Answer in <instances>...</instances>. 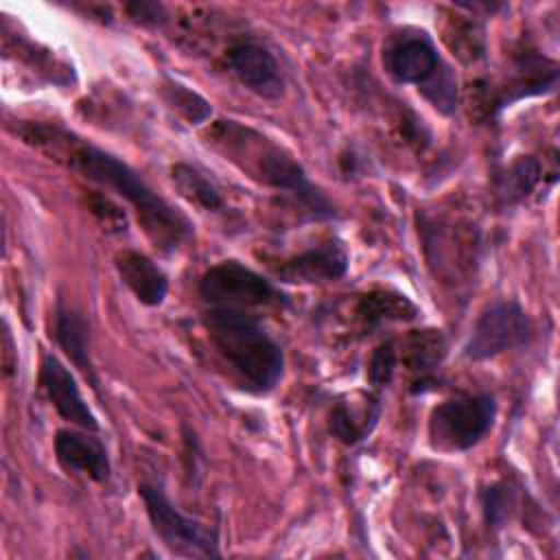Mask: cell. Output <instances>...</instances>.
Segmentation results:
<instances>
[{
    "label": "cell",
    "instance_id": "6da1fadb",
    "mask_svg": "<svg viewBox=\"0 0 560 560\" xmlns=\"http://www.w3.org/2000/svg\"><path fill=\"white\" fill-rule=\"evenodd\" d=\"M68 158L81 175L105 188L116 190L129 201V206L138 214L144 234L158 249L173 252L190 238V221L166 199L153 192L147 182L116 155L92 144L74 142V147H70L68 151Z\"/></svg>",
    "mask_w": 560,
    "mask_h": 560
},
{
    "label": "cell",
    "instance_id": "7a4b0ae2",
    "mask_svg": "<svg viewBox=\"0 0 560 560\" xmlns=\"http://www.w3.org/2000/svg\"><path fill=\"white\" fill-rule=\"evenodd\" d=\"M208 136L225 158L258 182L293 197L315 219H330L335 214L332 203L308 182L304 168L293 160V155L269 138L234 120H219Z\"/></svg>",
    "mask_w": 560,
    "mask_h": 560
},
{
    "label": "cell",
    "instance_id": "3957f363",
    "mask_svg": "<svg viewBox=\"0 0 560 560\" xmlns=\"http://www.w3.org/2000/svg\"><path fill=\"white\" fill-rule=\"evenodd\" d=\"M203 326L217 352L247 392L267 394L278 385L284 372V354L256 317L243 308L210 306Z\"/></svg>",
    "mask_w": 560,
    "mask_h": 560
},
{
    "label": "cell",
    "instance_id": "277c9868",
    "mask_svg": "<svg viewBox=\"0 0 560 560\" xmlns=\"http://www.w3.org/2000/svg\"><path fill=\"white\" fill-rule=\"evenodd\" d=\"M494 416L497 402L490 394L448 398L431 411V444L440 451H468L490 431Z\"/></svg>",
    "mask_w": 560,
    "mask_h": 560
},
{
    "label": "cell",
    "instance_id": "5b68a950",
    "mask_svg": "<svg viewBox=\"0 0 560 560\" xmlns=\"http://www.w3.org/2000/svg\"><path fill=\"white\" fill-rule=\"evenodd\" d=\"M149 521L162 542L177 556L186 558H219L217 532L206 523L182 514L162 490L142 483L138 488Z\"/></svg>",
    "mask_w": 560,
    "mask_h": 560
},
{
    "label": "cell",
    "instance_id": "8992f818",
    "mask_svg": "<svg viewBox=\"0 0 560 560\" xmlns=\"http://www.w3.org/2000/svg\"><path fill=\"white\" fill-rule=\"evenodd\" d=\"M199 295L210 306H230L243 311L247 306H267L282 300L278 289L267 278L236 260H223L210 267L199 280Z\"/></svg>",
    "mask_w": 560,
    "mask_h": 560
},
{
    "label": "cell",
    "instance_id": "52a82bcc",
    "mask_svg": "<svg viewBox=\"0 0 560 560\" xmlns=\"http://www.w3.org/2000/svg\"><path fill=\"white\" fill-rule=\"evenodd\" d=\"M529 337L532 322L523 306L514 300H499L479 315L464 346V354L472 361L492 359L505 350L527 343Z\"/></svg>",
    "mask_w": 560,
    "mask_h": 560
},
{
    "label": "cell",
    "instance_id": "ba28073f",
    "mask_svg": "<svg viewBox=\"0 0 560 560\" xmlns=\"http://www.w3.org/2000/svg\"><path fill=\"white\" fill-rule=\"evenodd\" d=\"M383 66L398 83L422 88L440 72L442 61L424 33H402L385 46Z\"/></svg>",
    "mask_w": 560,
    "mask_h": 560
},
{
    "label": "cell",
    "instance_id": "9c48e42d",
    "mask_svg": "<svg viewBox=\"0 0 560 560\" xmlns=\"http://www.w3.org/2000/svg\"><path fill=\"white\" fill-rule=\"evenodd\" d=\"M39 383L50 400V405L57 409V413L68 420L70 424H77L85 431H98L96 416L88 407L85 398L81 396V389L77 385L74 374L52 354H46L39 370Z\"/></svg>",
    "mask_w": 560,
    "mask_h": 560
},
{
    "label": "cell",
    "instance_id": "30bf717a",
    "mask_svg": "<svg viewBox=\"0 0 560 560\" xmlns=\"http://www.w3.org/2000/svg\"><path fill=\"white\" fill-rule=\"evenodd\" d=\"M232 74L254 94L278 98L284 92V81L276 57L256 42H241L225 55Z\"/></svg>",
    "mask_w": 560,
    "mask_h": 560
},
{
    "label": "cell",
    "instance_id": "8fae6325",
    "mask_svg": "<svg viewBox=\"0 0 560 560\" xmlns=\"http://www.w3.org/2000/svg\"><path fill=\"white\" fill-rule=\"evenodd\" d=\"M55 455L66 470L88 475L92 481L103 483L109 479L112 466L105 444L83 431L61 429L55 435Z\"/></svg>",
    "mask_w": 560,
    "mask_h": 560
},
{
    "label": "cell",
    "instance_id": "7c38bea8",
    "mask_svg": "<svg viewBox=\"0 0 560 560\" xmlns=\"http://www.w3.org/2000/svg\"><path fill=\"white\" fill-rule=\"evenodd\" d=\"M346 271H348V254L339 243L330 241L289 258L284 265L278 267L276 273L284 282L313 284V282L339 280L341 276H346Z\"/></svg>",
    "mask_w": 560,
    "mask_h": 560
},
{
    "label": "cell",
    "instance_id": "4fadbf2b",
    "mask_svg": "<svg viewBox=\"0 0 560 560\" xmlns=\"http://www.w3.org/2000/svg\"><path fill=\"white\" fill-rule=\"evenodd\" d=\"M116 271L136 300L144 306H160L168 291V280L164 271L144 254L133 249H122L114 258Z\"/></svg>",
    "mask_w": 560,
    "mask_h": 560
},
{
    "label": "cell",
    "instance_id": "5bb4252c",
    "mask_svg": "<svg viewBox=\"0 0 560 560\" xmlns=\"http://www.w3.org/2000/svg\"><path fill=\"white\" fill-rule=\"evenodd\" d=\"M55 339L66 357L79 368L85 378L96 387V374L90 359V330L85 317L66 304H59L55 311Z\"/></svg>",
    "mask_w": 560,
    "mask_h": 560
},
{
    "label": "cell",
    "instance_id": "9a60e30c",
    "mask_svg": "<svg viewBox=\"0 0 560 560\" xmlns=\"http://www.w3.org/2000/svg\"><path fill=\"white\" fill-rule=\"evenodd\" d=\"M378 416L381 402L374 396H363L359 402L354 398L339 400L330 413V431L343 444H357L374 429Z\"/></svg>",
    "mask_w": 560,
    "mask_h": 560
},
{
    "label": "cell",
    "instance_id": "2e32d148",
    "mask_svg": "<svg viewBox=\"0 0 560 560\" xmlns=\"http://www.w3.org/2000/svg\"><path fill=\"white\" fill-rule=\"evenodd\" d=\"M357 315L368 326L383 322H405L418 315V306L402 293L392 289H374L365 293L357 304Z\"/></svg>",
    "mask_w": 560,
    "mask_h": 560
},
{
    "label": "cell",
    "instance_id": "e0dca14e",
    "mask_svg": "<svg viewBox=\"0 0 560 560\" xmlns=\"http://www.w3.org/2000/svg\"><path fill=\"white\" fill-rule=\"evenodd\" d=\"M171 179H173L175 188L179 190V195L186 201H190L192 206L208 210V212L223 208L219 188L199 168H195L186 162H177L171 166Z\"/></svg>",
    "mask_w": 560,
    "mask_h": 560
},
{
    "label": "cell",
    "instance_id": "ac0fdd59",
    "mask_svg": "<svg viewBox=\"0 0 560 560\" xmlns=\"http://www.w3.org/2000/svg\"><path fill=\"white\" fill-rule=\"evenodd\" d=\"M446 354V339L442 330L427 328V330H413L402 341V361L411 372L427 374L433 368L440 365V361Z\"/></svg>",
    "mask_w": 560,
    "mask_h": 560
},
{
    "label": "cell",
    "instance_id": "d6986e66",
    "mask_svg": "<svg viewBox=\"0 0 560 560\" xmlns=\"http://www.w3.org/2000/svg\"><path fill=\"white\" fill-rule=\"evenodd\" d=\"M540 173H542V168L536 158H532V155L518 158L516 162H512L508 166V171L499 179V195L508 203H514V201L527 197L536 188Z\"/></svg>",
    "mask_w": 560,
    "mask_h": 560
},
{
    "label": "cell",
    "instance_id": "ffe728a7",
    "mask_svg": "<svg viewBox=\"0 0 560 560\" xmlns=\"http://www.w3.org/2000/svg\"><path fill=\"white\" fill-rule=\"evenodd\" d=\"M166 103L190 125H201L212 116V107L210 103L197 94L195 90L177 83V81H168L162 90Z\"/></svg>",
    "mask_w": 560,
    "mask_h": 560
},
{
    "label": "cell",
    "instance_id": "44dd1931",
    "mask_svg": "<svg viewBox=\"0 0 560 560\" xmlns=\"http://www.w3.org/2000/svg\"><path fill=\"white\" fill-rule=\"evenodd\" d=\"M446 44L464 63H472L481 59L486 50L481 26L477 22H466V20L451 22V26L446 28Z\"/></svg>",
    "mask_w": 560,
    "mask_h": 560
},
{
    "label": "cell",
    "instance_id": "7402d4cb",
    "mask_svg": "<svg viewBox=\"0 0 560 560\" xmlns=\"http://www.w3.org/2000/svg\"><path fill=\"white\" fill-rule=\"evenodd\" d=\"M510 505H512V490L508 483H494L492 488H488L483 494V512H486L488 525H492L494 529L501 527L510 514Z\"/></svg>",
    "mask_w": 560,
    "mask_h": 560
},
{
    "label": "cell",
    "instance_id": "603a6c76",
    "mask_svg": "<svg viewBox=\"0 0 560 560\" xmlns=\"http://www.w3.org/2000/svg\"><path fill=\"white\" fill-rule=\"evenodd\" d=\"M88 206L92 210V214L98 219V223L114 234H120L127 230V214L125 210H120L114 201H109L103 195H90L88 197Z\"/></svg>",
    "mask_w": 560,
    "mask_h": 560
},
{
    "label": "cell",
    "instance_id": "cb8c5ba5",
    "mask_svg": "<svg viewBox=\"0 0 560 560\" xmlns=\"http://www.w3.org/2000/svg\"><path fill=\"white\" fill-rule=\"evenodd\" d=\"M394 368H396V350L392 341H385L374 350L370 359V365H368L370 383L374 387H385L394 376Z\"/></svg>",
    "mask_w": 560,
    "mask_h": 560
},
{
    "label": "cell",
    "instance_id": "d4e9b609",
    "mask_svg": "<svg viewBox=\"0 0 560 560\" xmlns=\"http://www.w3.org/2000/svg\"><path fill=\"white\" fill-rule=\"evenodd\" d=\"M127 13L140 24H160L164 20V9L155 2H131L127 4Z\"/></svg>",
    "mask_w": 560,
    "mask_h": 560
}]
</instances>
